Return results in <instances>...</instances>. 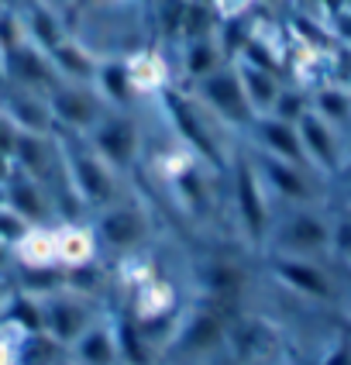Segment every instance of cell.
<instances>
[{
	"label": "cell",
	"mask_w": 351,
	"mask_h": 365,
	"mask_svg": "<svg viewBox=\"0 0 351 365\" xmlns=\"http://www.w3.org/2000/svg\"><path fill=\"white\" fill-rule=\"evenodd\" d=\"M248 155H251V163L258 169V180H262V186H266V193L272 197L276 207H307V203H320V186H324V180L313 176L307 165L283 163V159H272V155L251 152V148H248Z\"/></svg>",
	"instance_id": "obj_9"
},
{
	"label": "cell",
	"mask_w": 351,
	"mask_h": 365,
	"mask_svg": "<svg viewBox=\"0 0 351 365\" xmlns=\"http://www.w3.org/2000/svg\"><path fill=\"white\" fill-rule=\"evenodd\" d=\"M66 359L73 365H117L121 362V341H117V314L107 304L97 321L83 331L73 345L66 348Z\"/></svg>",
	"instance_id": "obj_13"
},
{
	"label": "cell",
	"mask_w": 351,
	"mask_h": 365,
	"mask_svg": "<svg viewBox=\"0 0 351 365\" xmlns=\"http://www.w3.org/2000/svg\"><path fill=\"white\" fill-rule=\"evenodd\" d=\"M45 56H48V62H52V69H56V76H59L62 83H93L97 66H100V56H97L86 41L73 38V35H66V38H62L56 48H48Z\"/></svg>",
	"instance_id": "obj_18"
},
{
	"label": "cell",
	"mask_w": 351,
	"mask_h": 365,
	"mask_svg": "<svg viewBox=\"0 0 351 365\" xmlns=\"http://www.w3.org/2000/svg\"><path fill=\"white\" fill-rule=\"evenodd\" d=\"M0 11H4V7H0Z\"/></svg>",
	"instance_id": "obj_35"
},
{
	"label": "cell",
	"mask_w": 351,
	"mask_h": 365,
	"mask_svg": "<svg viewBox=\"0 0 351 365\" xmlns=\"http://www.w3.org/2000/svg\"><path fill=\"white\" fill-rule=\"evenodd\" d=\"M4 76H7V86H18L28 93H38V97H48L62 83L48 56L35 48L31 41H18L4 52Z\"/></svg>",
	"instance_id": "obj_12"
},
{
	"label": "cell",
	"mask_w": 351,
	"mask_h": 365,
	"mask_svg": "<svg viewBox=\"0 0 351 365\" xmlns=\"http://www.w3.org/2000/svg\"><path fill=\"white\" fill-rule=\"evenodd\" d=\"M307 110H310V90L296 86V83H286V86L279 90V97H276V103H272V110H268L266 118H279V121L296 124Z\"/></svg>",
	"instance_id": "obj_24"
},
{
	"label": "cell",
	"mask_w": 351,
	"mask_h": 365,
	"mask_svg": "<svg viewBox=\"0 0 351 365\" xmlns=\"http://www.w3.org/2000/svg\"><path fill=\"white\" fill-rule=\"evenodd\" d=\"M0 118L11 124L18 135H52L56 131L45 97L18 90V86H7L0 93Z\"/></svg>",
	"instance_id": "obj_17"
},
{
	"label": "cell",
	"mask_w": 351,
	"mask_h": 365,
	"mask_svg": "<svg viewBox=\"0 0 351 365\" xmlns=\"http://www.w3.org/2000/svg\"><path fill=\"white\" fill-rule=\"evenodd\" d=\"M100 245L90 221H56V262L59 272H80L86 265L100 262Z\"/></svg>",
	"instance_id": "obj_15"
},
{
	"label": "cell",
	"mask_w": 351,
	"mask_h": 365,
	"mask_svg": "<svg viewBox=\"0 0 351 365\" xmlns=\"http://www.w3.org/2000/svg\"><path fill=\"white\" fill-rule=\"evenodd\" d=\"M0 276H14V255L7 245H0Z\"/></svg>",
	"instance_id": "obj_30"
},
{
	"label": "cell",
	"mask_w": 351,
	"mask_h": 365,
	"mask_svg": "<svg viewBox=\"0 0 351 365\" xmlns=\"http://www.w3.org/2000/svg\"><path fill=\"white\" fill-rule=\"evenodd\" d=\"M21 31H24V41H31L41 52L56 48L66 38V28L52 14V7H45V4H28V11L21 14Z\"/></svg>",
	"instance_id": "obj_21"
},
{
	"label": "cell",
	"mask_w": 351,
	"mask_h": 365,
	"mask_svg": "<svg viewBox=\"0 0 351 365\" xmlns=\"http://www.w3.org/2000/svg\"><path fill=\"white\" fill-rule=\"evenodd\" d=\"M62 365H73V362H69V359H66V362H62Z\"/></svg>",
	"instance_id": "obj_33"
},
{
	"label": "cell",
	"mask_w": 351,
	"mask_h": 365,
	"mask_svg": "<svg viewBox=\"0 0 351 365\" xmlns=\"http://www.w3.org/2000/svg\"><path fill=\"white\" fill-rule=\"evenodd\" d=\"M18 331H11L7 324H0V365H18V348H21Z\"/></svg>",
	"instance_id": "obj_27"
},
{
	"label": "cell",
	"mask_w": 351,
	"mask_h": 365,
	"mask_svg": "<svg viewBox=\"0 0 351 365\" xmlns=\"http://www.w3.org/2000/svg\"><path fill=\"white\" fill-rule=\"evenodd\" d=\"M66 362V348L52 341L45 331L28 334L18 348V365H62Z\"/></svg>",
	"instance_id": "obj_23"
},
{
	"label": "cell",
	"mask_w": 351,
	"mask_h": 365,
	"mask_svg": "<svg viewBox=\"0 0 351 365\" xmlns=\"http://www.w3.org/2000/svg\"><path fill=\"white\" fill-rule=\"evenodd\" d=\"M179 59H183V76L189 83L204 80L206 73H214L217 66H224V52H221V45H217V35H204V38H186L183 41V52H179Z\"/></svg>",
	"instance_id": "obj_22"
},
{
	"label": "cell",
	"mask_w": 351,
	"mask_h": 365,
	"mask_svg": "<svg viewBox=\"0 0 351 365\" xmlns=\"http://www.w3.org/2000/svg\"><path fill=\"white\" fill-rule=\"evenodd\" d=\"M14 289H18V279H14V276H0V317H4V310L11 304Z\"/></svg>",
	"instance_id": "obj_29"
},
{
	"label": "cell",
	"mask_w": 351,
	"mask_h": 365,
	"mask_svg": "<svg viewBox=\"0 0 351 365\" xmlns=\"http://www.w3.org/2000/svg\"><path fill=\"white\" fill-rule=\"evenodd\" d=\"M234 73L241 80V90H245V101L251 107L255 118H266L272 110V103L279 97V90L286 86L283 73H272V69H262V66H251V62L234 59Z\"/></svg>",
	"instance_id": "obj_19"
},
{
	"label": "cell",
	"mask_w": 351,
	"mask_h": 365,
	"mask_svg": "<svg viewBox=\"0 0 351 365\" xmlns=\"http://www.w3.org/2000/svg\"><path fill=\"white\" fill-rule=\"evenodd\" d=\"M28 231V224L21 221L18 214L7 207V203H0V245H7V248H14L21 235Z\"/></svg>",
	"instance_id": "obj_26"
},
{
	"label": "cell",
	"mask_w": 351,
	"mask_h": 365,
	"mask_svg": "<svg viewBox=\"0 0 351 365\" xmlns=\"http://www.w3.org/2000/svg\"><path fill=\"white\" fill-rule=\"evenodd\" d=\"M186 93L200 103L227 135H248L255 114H251V107L245 101V90H241V80L234 73V62H224L214 73H206L204 80L189 83Z\"/></svg>",
	"instance_id": "obj_8"
},
{
	"label": "cell",
	"mask_w": 351,
	"mask_h": 365,
	"mask_svg": "<svg viewBox=\"0 0 351 365\" xmlns=\"http://www.w3.org/2000/svg\"><path fill=\"white\" fill-rule=\"evenodd\" d=\"M38 304H41V331L52 341H59L62 348H69L86 327L97 321V314L110 300H100L93 293H83V289H76L62 276V283L48 286V289H38Z\"/></svg>",
	"instance_id": "obj_5"
},
{
	"label": "cell",
	"mask_w": 351,
	"mask_h": 365,
	"mask_svg": "<svg viewBox=\"0 0 351 365\" xmlns=\"http://www.w3.org/2000/svg\"><path fill=\"white\" fill-rule=\"evenodd\" d=\"M330 259L341 269H351V207L330 214Z\"/></svg>",
	"instance_id": "obj_25"
},
{
	"label": "cell",
	"mask_w": 351,
	"mask_h": 365,
	"mask_svg": "<svg viewBox=\"0 0 351 365\" xmlns=\"http://www.w3.org/2000/svg\"><path fill=\"white\" fill-rule=\"evenodd\" d=\"M224 182H227V214L234 217V242H241L251 255H262L276 203H272V197L266 193V186L258 180V169H255L245 145H234L231 163L224 169Z\"/></svg>",
	"instance_id": "obj_1"
},
{
	"label": "cell",
	"mask_w": 351,
	"mask_h": 365,
	"mask_svg": "<svg viewBox=\"0 0 351 365\" xmlns=\"http://www.w3.org/2000/svg\"><path fill=\"white\" fill-rule=\"evenodd\" d=\"M56 138H59L62 176H66V186H69V197L76 200V207L86 217L127 193V180L103 163L100 155L86 145V138L62 135V131H56Z\"/></svg>",
	"instance_id": "obj_2"
},
{
	"label": "cell",
	"mask_w": 351,
	"mask_h": 365,
	"mask_svg": "<svg viewBox=\"0 0 351 365\" xmlns=\"http://www.w3.org/2000/svg\"><path fill=\"white\" fill-rule=\"evenodd\" d=\"M7 90V76H4V52H0V93Z\"/></svg>",
	"instance_id": "obj_31"
},
{
	"label": "cell",
	"mask_w": 351,
	"mask_h": 365,
	"mask_svg": "<svg viewBox=\"0 0 351 365\" xmlns=\"http://www.w3.org/2000/svg\"><path fill=\"white\" fill-rule=\"evenodd\" d=\"M245 138H248L245 145L251 152H262V155L283 159V163L307 165V159H303V145H300V135H296V124L279 121V118H255Z\"/></svg>",
	"instance_id": "obj_16"
},
{
	"label": "cell",
	"mask_w": 351,
	"mask_h": 365,
	"mask_svg": "<svg viewBox=\"0 0 351 365\" xmlns=\"http://www.w3.org/2000/svg\"><path fill=\"white\" fill-rule=\"evenodd\" d=\"M348 155H351V138H348Z\"/></svg>",
	"instance_id": "obj_32"
},
{
	"label": "cell",
	"mask_w": 351,
	"mask_h": 365,
	"mask_svg": "<svg viewBox=\"0 0 351 365\" xmlns=\"http://www.w3.org/2000/svg\"><path fill=\"white\" fill-rule=\"evenodd\" d=\"M262 255L293 259H330V214L320 203L276 207Z\"/></svg>",
	"instance_id": "obj_4"
},
{
	"label": "cell",
	"mask_w": 351,
	"mask_h": 365,
	"mask_svg": "<svg viewBox=\"0 0 351 365\" xmlns=\"http://www.w3.org/2000/svg\"><path fill=\"white\" fill-rule=\"evenodd\" d=\"M310 110L330 128L351 138V86L348 83H320L310 90Z\"/></svg>",
	"instance_id": "obj_20"
},
{
	"label": "cell",
	"mask_w": 351,
	"mask_h": 365,
	"mask_svg": "<svg viewBox=\"0 0 351 365\" xmlns=\"http://www.w3.org/2000/svg\"><path fill=\"white\" fill-rule=\"evenodd\" d=\"M296 135L303 145V159H307L310 173L320 180H341L348 173L351 155H348V135H341L337 128H330L324 118H317L313 110H307L296 121Z\"/></svg>",
	"instance_id": "obj_10"
},
{
	"label": "cell",
	"mask_w": 351,
	"mask_h": 365,
	"mask_svg": "<svg viewBox=\"0 0 351 365\" xmlns=\"http://www.w3.org/2000/svg\"><path fill=\"white\" fill-rule=\"evenodd\" d=\"M86 145L110 165L117 176L131 180L145 155V124L138 110H107L97 128L86 135Z\"/></svg>",
	"instance_id": "obj_7"
},
{
	"label": "cell",
	"mask_w": 351,
	"mask_h": 365,
	"mask_svg": "<svg viewBox=\"0 0 351 365\" xmlns=\"http://www.w3.org/2000/svg\"><path fill=\"white\" fill-rule=\"evenodd\" d=\"M214 4V11H217V18L227 21V18H241L248 7L255 4V0H210Z\"/></svg>",
	"instance_id": "obj_28"
},
{
	"label": "cell",
	"mask_w": 351,
	"mask_h": 365,
	"mask_svg": "<svg viewBox=\"0 0 351 365\" xmlns=\"http://www.w3.org/2000/svg\"><path fill=\"white\" fill-rule=\"evenodd\" d=\"M4 203H7V207H11L21 221L28 224V227L62 221L56 193H52L48 186H41V182L28 180L24 173H14L11 180L4 182Z\"/></svg>",
	"instance_id": "obj_14"
},
{
	"label": "cell",
	"mask_w": 351,
	"mask_h": 365,
	"mask_svg": "<svg viewBox=\"0 0 351 365\" xmlns=\"http://www.w3.org/2000/svg\"><path fill=\"white\" fill-rule=\"evenodd\" d=\"M117 365H124V362H117Z\"/></svg>",
	"instance_id": "obj_34"
},
{
	"label": "cell",
	"mask_w": 351,
	"mask_h": 365,
	"mask_svg": "<svg viewBox=\"0 0 351 365\" xmlns=\"http://www.w3.org/2000/svg\"><path fill=\"white\" fill-rule=\"evenodd\" d=\"M45 103L52 114V128L62 135H76V138H86L107 114V103L90 83H59L45 97Z\"/></svg>",
	"instance_id": "obj_11"
},
{
	"label": "cell",
	"mask_w": 351,
	"mask_h": 365,
	"mask_svg": "<svg viewBox=\"0 0 351 365\" xmlns=\"http://www.w3.org/2000/svg\"><path fill=\"white\" fill-rule=\"evenodd\" d=\"M90 227L97 235L100 255L103 259L110 255V262L124 259V255H135V252H148L155 242L152 207L135 193H124L114 203L100 207L97 214H90Z\"/></svg>",
	"instance_id": "obj_3"
},
{
	"label": "cell",
	"mask_w": 351,
	"mask_h": 365,
	"mask_svg": "<svg viewBox=\"0 0 351 365\" xmlns=\"http://www.w3.org/2000/svg\"><path fill=\"white\" fill-rule=\"evenodd\" d=\"M266 279L276 289L303 304H337L341 300V276L330 272L328 259H293V255H258Z\"/></svg>",
	"instance_id": "obj_6"
}]
</instances>
